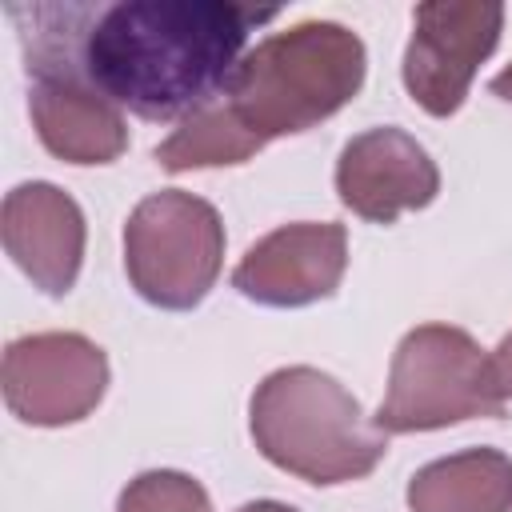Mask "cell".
<instances>
[{
	"mask_svg": "<svg viewBox=\"0 0 512 512\" xmlns=\"http://www.w3.org/2000/svg\"><path fill=\"white\" fill-rule=\"evenodd\" d=\"M276 8L236 0L60 4L72 60L96 92L140 120H184L208 108L244 60L248 32Z\"/></svg>",
	"mask_w": 512,
	"mask_h": 512,
	"instance_id": "obj_1",
	"label": "cell"
},
{
	"mask_svg": "<svg viewBox=\"0 0 512 512\" xmlns=\"http://www.w3.org/2000/svg\"><path fill=\"white\" fill-rule=\"evenodd\" d=\"M364 44L336 20H304L264 36L224 88L228 112L256 136L308 132L336 116L364 84Z\"/></svg>",
	"mask_w": 512,
	"mask_h": 512,
	"instance_id": "obj_2",
	"label": "cell"
},
{
	"mask_svg": "<svg viewBox=\"0 0 512 512\" xmlns=\"http://www.w3.org/2000/svg\"><path fill=\"white\" fill-rule=\"evenodd\" d=\"M248 424L264 460L308 484L360 480L388 452V432L364 416L360 400L308 364L264 376L252 392Z\"/></svg>",
	"mask_w": 512,
	"mask_h": 512,
	"instance_id": "obj_3",
	"label": "cell"
},
{
	"mask_svg": "<svg viewBox=\"0 0 512 512\" xmlns=\"http://www.w3.org/2000/svg\"><path fill=\"white\" fill-rule=\"evenodd\" d=\"M472 416H504L488 352L452 324L412 328L392 352L388 392L372 424L380 432H432Z\"/></svg>",
	"mask_w": 512,
	"mask_h": 512,
	"instance_id": "obj_4",
	"label": "cell"
},
{
	"mask_svg": "<svg viewBox=\"0 0 512 512\" xmlns=\"http://www.w3.org/2000/svg\"><path fill=\"white\" fill-rule=\"evenodd\" d=\"M224 264L220 212L192 192H152L124 224V268L132 288L168 312L196 308Z\"/></svg>",
	"mask_w": 512,
	"mask_h": 512,
	"instance_id": "obj_5",
	"label": "cell"
},
{
	"mask_svg": "<svg viewBox=\"0 0 512 512\" xmlns=\"http://www.w3.org/2000/svg\"><path fill=\"white\" fill-rule=\"evenodd\" d=\"M504 28V8L488 0H428L412 12L404 52V88L428 116H452L476 68L492 56Z\"/></svg>",
	"mask_w": 512,
	"mask_h": 512,
	"instance_id": "obj_6",
	"label": "cell"
},
{
	"mask_svg": "<svg viewBox=\"0 0 512 512\" xmlns=\"http://www.w3.org/2000/svg\"><path fill=\"white\" fill-rule=\"evenodd\" d=\"M0 384L16 420L64 428L84 420L104 400L108 360L80 332H36L8 344Z\"/></svg>",
	"mask_w": 512,
	"mask_h": 512,
	"instance_id": "obj_7",
	"label": "cell"
},
{
	"mask_svg": "<svg viewBox=\"0 0 512 512\" xmlns=\"http://www.w3.org/2000/svg\"><path fill=\"white\" fill-rule=\"evenodd\" d=\"M348 268V232L336 220L284 224L256 240L232 272L240 296L268 308H304L328 300Z\"/></svg>",
	"mask_w": 512,
	"mask_h": 512,
	"instance_id": "obj_8",
	"label": "cell"
},
{
	"mask_svg": "<svg viewBox=\"0 0 512 512\" xmlns=\"http://www.w3.org/2000/svg\"><path fill=\"white\" fill-rule=\"evenodd\" d=\"M336 192L360 220L392 224L400 212L428 208L440 192L432 156L400 128H368L352 136L336 160Z\"/></svg>",
	"mask_w": 512,
	"mask_h": 512,
	"instance_id": "obj_9",
	"label": "cell"
},
{
	"mask_svg": "<svg viewBox=\"0 0 512 512\" xmlns=\"http://www.w3.org/2000/svg\"><path fill=\"white\" fill-rule=\"evenodd\" d=\"M4 248L16 268L48 296L72 292L84 260V212L48 180L16 184L0 212Z\"/></svg>",
	"mask_w": 512,
	"mask_h": 512,
	"instance_id": "obj_10",
	"label": "cell"
},
{
	"mask_svg": "<svg viewBox=\"0 0 512 512\" xmlns=\"http://www.w3.org/2000/svg\"><path fill=\"white\" fill-rule=\"evenodd\" d=\"M412 512H512V460L496 448H468L424 464L408 480Z\"/></svg>",
	"mask_w": 512,
	"mask_h": 512,
	"instance_id": "obj_11",
	"label": "cell"
},
{
	"mask_svg": "<svg viewBox=\"0 0 512 512\" xmlns=\"http://www.w3.org/2000/svg\"><path fill=\"white\" fill-rule=\"evenodd\" d=\"M264 140H256L224 100H212L208 108L180 120V128L156 148V164L164 172H188V168H220V164H244L256 156Z\"/></svg>",
	"mask_w": 512,
	"mask_h": 512,
	"instance_id": "obj_12",
	"label": "cell"
},
{
	"mask_svg": "<svg viewBox=\"0 0 512 512\" xmlns=\"http://www.w3.org/2000/svg\"><path fill=\"white\" fill-rule=\"evenodd\" d=\"M116 512H212V500L204 484L188 472L156 468L128 480V488L116 500Z\"/></svg>",
	"mask_w": 512,
	"mask_h": 512,
	"instance_id": "obj_13",
	"label": "cell"
},
{
	"mask_svg": "<svg viewBox=\"0 0 512 512\" xmlns=\"http://www.w3.org/2000/svg\"><path fill=\"white\" fill-rule=\"evenodd\" d=\"M488 372H492V388H496V396L508 404V400H512V332L488 352Z\"/></svg>",
	"mask_w": 512,
	"mask_h": 512,
	"instance_id": "obj_14",
	"label": "cell"
},
{
	"mask_svg": "<svg viewBox=\"0 0 512 512\" xmlns=\"http://www.w3.org/2000/svg\"><path fill=\"white\" fill-rule=\"evenodd\" d=\"M488 88H492V96H500V100H508V104H512V64H508L504 72H496Z\"/></svg>",
	"mask_w": 512,
	"mask_h": 512,
	"instance_id": "obj_15",
	"label": "cell"
},
{
	"mask_svg": "<svg viewBox=\"0 0 512 512\" xmlns=\"http://www.w3.org/2000/svg\"><path fill=\"white\" fill-rule=\"evenodd\" d=\"M236 512H296V508L292 504H280V500H252V504H244Z\"/></svg>",
	"mask_w": 512,
	"mask_h": 512,
	"instance_id": "obj_16",
	"label": "cell"
}]
</instances>
